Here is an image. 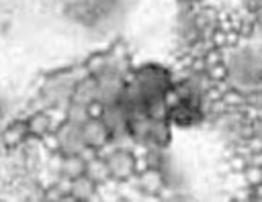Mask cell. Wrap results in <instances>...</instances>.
<instances>
[{"instance_id": "obj_9", "label": "cell", "mask_w": 262, "mask_h": 202, "mask_svg": "<svg viewBox=\"0 0 262 202\" xmlns=\"http://www.w3.org/2000/svg\"><path fill=\"white\" fill-rule=\"evenodd\" d=\"M25 127H27V135L29 137H43L47 131L53 129L51 124V116L47 110H33L25 116Z\"/></svg>"}, {"instance_id": "obj_11", "label": "cell", "mask_w": 262, "mask_h": 202, "mask_svg": "<svg viewBox=\"0 0 262 202\" xmlns=\"http://www.w3.org/2000/svg\"><path fill=\"white\" fill-rule=\"evenodd\" d=\"M92 100H96V78L94 75H86V78H82V80H78L74 84L70 102H76V104L86 106Z\"/></svg>"}, {"instance_id": "obj_6", "label": "cell", "mask_w": 262, "mask_h": 202, "mask_svg": "<svg viewBox=\"0 0 262 202\" xmlns=\"http://www.w3.org/2000/svg\"><path fill=\"white\" fill-rule=\"evenodd\" d=\"M27 127H25V118H14L10 120L2 133H0V145H4L6 149H12V147H20L27 139Z\"/></svg>"}, {"instance_id": "obj_10", "label": "cell", "mask_w": 262, "mask_h": 202, "mask_svg": "<svg viewBox=\"0 0 262 202\" xmlns=\"http://www.w3.org/2000/svg\"><path fill=\"white\" fill-rule=\"evenodd\" d=\"M172 139V133H170V122L168 120H154L151 118V124H149V131H147V137H145V147H156V149H164Z\"/></svg>"}, {"instance_id": "obj_2", "label": "cell", "mask_w": 262, "mask_h": 202, "mask_svg": "<svg viewBox=\"0 0 262 202\" xmlns=\"http://www.w3.org/2000/svg\"><path fill=\"white\" fill-rule=\"evenodd\" d=\"M133 78L139 84L145 100L162 94L168 86H172V71L158 63H145V65L133 69Z\"/></svg>"}, {"instance_id": "obj_17", "label": "cell", "mask_w": 262, "mask_h": 202, "mask_svg": "<svg viewBox=\"0 0 262 202\" xmlns=\"http://www.w3.org/2000/svg\"><path fill=\"white\" fill-rule=\"evenodd\" d=\"M102 112H104V104H102L100 100H92V102L86 104V114H88V116H92V118H100Z\"/></svg>"}, {"instance_id": "obj_18", "label": "cell", "mask_w": 262, "mask_h": 202, "mask_svg": "<svg viewBox=\"0 0 262 202\" xmlns=\"http://www.w3.org/2000/svg\"><path fill=\"white\" fill-rule=\"evenodd\" d=\"M180 4H190V0H178Z\"/></svg>"}, {"instance_id": "obj_3", "label": "cell", "mask_w": 262, "mask_h": 202, "mask_svg": "<svg viewBox=\"0 0 262 202\" xmlns=\"http://www.w3.org/2000/svg\"><path fill=\"white\" fill-rule=\"evenodd\" d=\"M53 131H55V137L59 143V153H80V149L84 147L80 124L70 122V120H61Z\"/></svg>"}, {"instance_id": "obj_19", "label": "cell", "mask_w": 262, "mask_h": 202, "mask_svg": "<svg viewBox=\"0 0 262 202\" xmlns=\"http://www.w3.org/2000/svg\"><path fill=\"white\" fill-rule=\"evenodd\" d=\"M190 2H203V0H190Z\"/></svg>"}, {"instance_id": "obj_8", "label": "cell", "mask_w": 262, "mask_h": 202, "mask_svg": "<svg viewBox=\"0 0 262 202\" xmlns=\"http://www.w3.org/2000/svg\"><path fill=\"white\" fill-rule=\"evenodd\" d=\"M68 194L74 200H94V198H98V186L86 173H82V175L70 180Z\"/></svg>"}, {"instance_id": "obj_7", "label": "cell", "mask_w": 262, "mask_h": 202, "mask_svg": "<svg viewBox=\"0 0 262 202\" xmlns=\"http://www.w3.org/2000/svg\"><path fill=\"white\" fill-rule=\"evenodd\" d=\"M86 161L78 153H59V163H57V175L66 180H74L84 173Z\"/></svg>"}, {"instance_id": "obj_14", "label": "cell", "mask_w": 262, "mask_h": 202, "mask_svg": "<svg viewBox=\"0 0 262 202\" xmlns=\"http://www.w3.org/2000/svg\"><path fill=\"white\" fill-rule=\"evenodd\" d=\"M108 65H111V59H108L106 53H92L84 61V67H86L88 75H94V78L100 75L104 69H108Z\"/></svg>"}, {"instance_id": "obj_15", "label": "cell", "mask_w": 262, "mask_h": 202, "mask_svg": "<svg viewBox=\"0 0 262 202\" xmlns=\"http://www.w3.org/2000/svg\"><path fill=\"white\" fill-rule=\"evenodd\" d=\"M239 178H242V182L248 188L260 186L262 184V165H250V163H246L242 167V171H239Z\"/></svg>"}, {"instance_id": "obj_4", "label": "cell", "mask_w": 262, "mask_h": 202, "mask_svg": "<svg viewBox=\"0 0 262 202\" xmlns=\"http://www.w3.org/2000/svg\"><path fill=\"white\" fill-rule=\"evenodd\" d=\"M80 133H82V139H84V145L88 147H94L96 151H100L104 145H108L111 141V133L104 124L102 118H92L88 116L82 124H80Z\"/></svg>"}, {"instance_id": "obj_12", "label": "cell", "mask_w": 262, "mask_h": 202, "mask_svg": "<svg viewBox=\"0 0 262 202\" xmlns=\"http://www.w3.org/2000/svg\"><path fill=\"white\" fill-rule=\"evenodd\" d=\"M84 173H86L96 186L111 182V173H108V167H106V161H104L102 155H96V157L88 159V161H86V167H84Z\"/></svg>"}, {"instance_id": "obj_5", "label": "cell", "mask_w": 262, "mask_h": 202, "mask_svg": "<svg viewBox=\"0 0 262 202\" xmlns=\"http://www.w3.org/2000/svg\"><path fill=\"white\" fill-rule=\"evenodd\" d=\"M133 180L137 182V190L145 192L147 196L160 194L166 190V175H164L162 167H145V169L137 171L133 175Z\"/></svg>"}, {"instance_id": "obj_16", "label": "cell", "mask_w": 262, "mask_h": 202, "mask_svg": "<svg viewBox=\"0 0 262 202\" xmlns=\"http://www.w3.org/2000/svg\"><path fill=\"white\" fill-rule=\"evenodd\" d=\"M205 73H207V78L211 80V84H219V82H227L229 69H227V63L221 61V63H215V65L207 67Z\"/></svg>"}, {"instance_id": "obj_1", "label": "cell", "mask_w": 262, "mask_h": 202, "mask_svg": "<svg viewBox=\"0 0 262 202\" xmlns=\"http://www.w3.org/2000/svg\"><path fill=\"white\" fill-rule=\"evenodd\" d=\"M98 155L104 157L111 180L117 184H125L131 182L133 175L137 173V157L133 153V149H125V147H115L113 143L104 145Z\"/></svg>"}, {"instance_id": "obj_13", "label": "cell", "mask_w": 262, "mask_h": 202, "mask_svg": "<svg viewBox=\"0 0 262 202\" xmlns=\"http://www.w3.org/2000/svg\"><path fill=\"white\" fill-rule=\"evenodd\" d=\"M143 110H145V114H147L149 118H154V120H168V114H170V108H168V104L164 102L162 94L147 98Z\"/></svg>"}]
</instances>
